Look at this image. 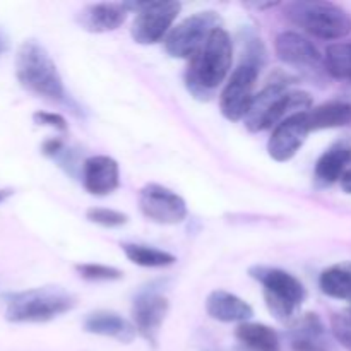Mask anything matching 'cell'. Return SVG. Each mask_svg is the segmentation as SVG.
Segmentation results:
<instances>
[{
	"instance_id": "484cf974",
	"label": "cell",
	"mask_w": 351,
	"mask_h": 351,
	"mask_svg": "<svg viewBox=\"0 0 351 351\" xmlns=\"http://www.w3.org/2000/svg\"><path fill=\"white\" fill-rule=\"evenodd\" d=\"M86 218L91 223L105 226V228H119V226L127 225V221H129V216L125 213L108 208H89L86 211Z\"/></svg>"
},
{
	"instance_id": "8fae6325",
	"label": "cell",
	"mask_w": 351,
	"mask_h": 351,
	"mask_svg": "<svg viewBox=\"0 0 351 351\" xmlns=\"http://www.w3.org/2000/svg\"><path fill=\"white\" fill-rule=\"evenodd\" d=\"M168 298L156 291H143L132 305V319L136 331L151 345H156L158 335L168 314Z\"/></svg>"
},
{
	"instance_id": "ba28073f",
	"label": "cell",
	"mask_w": 351,
	"mask_h": 351,
	"mask_svg": "<svg viewBox=\"0 0 351 351\" xmlns=\"http://www.w3.org/2000/svg\"><path fill=\"white\" fill-rule=\"evenodd\" d=\"M259 75V65L252 62H242L233 71L219 95V110L230 122H240L245 119L254 99V86Z\"/></svg>"
},
{
	"instance_id": "6da1fadb",
	"label": "cell",
	"mask_w": 351,
	"mask_h": 351,
	"mask_svg": "<svg viewBox=\"0 0 351 351\" xmlns=\"http://www.w3.org/2000/svg\"><path fill=\"white\" fill-rule=\"evenodd\" d=\"M185 82L195 98L209 99L221 82L228 77L233 64V41L225 27H216L204 47L191 58Z\"/></svg>"
},
{
	"instance_id": "4dcf8cb0",
	"label": "cell",
	"mask_w": 351,
	"mask_h": 351,
	"mask_svg": "<svg viewBox=\"0 0 351 351\" xmlns=\"http://www.w3.org/2000/svg\"><path fill=\"white\" fill-rule=\"evenodd\" d=\"M7 50H9V38H7V34L3 33V29L0 27V57H2Z\"/></svg>"
},
{
	"instance_id": "d6a6232c",
	"label": "cell",
	"mask_w": 351,
	"mask_h": 351,
	"mask_svg": "<svg viewBox=\"0 0 351 351\" xmlns=\"http://www.w3.org/2000/svg\"><path fill=\"white\" fill-rule=\"evenodd\" d=\"M348 314L351 315V305H350V311H348Z\"/></svg>"
},
{
	"instance_id": "603a6c76",
	"label": "cell",
	"mask_w": 351,
	"mask_h": 351,
	"mask_svg": "<svg viewBox=\"0 0 351 351\" xmlns=\"http://www.w3.org/2000/svg\"><path fill=\"white\" fill-rule=\"evenodd\" d=\"M123 254L132 264L141 267H167L177 263V257L167 250L143 243H123Z\"/></svg>"
},
{
	"instance_id": "f546056e",
	"label": "cell",
	"mask_w": 351,
	"mask_h": 351,
	"mask_svg": "<svg viewBox=\"0 0 351 351\" xmlns=\"http://www.w3.org/2000/svg\"><path fill=\"white\" fill-rule=\"evenodd\" d=\"M339 184H341V189L346 192V194H351V161L348 163V167H346Z\"/></svg>"
},
{
	"instance_id": "9a60e30c",
	"label": "cell",
	"mask_w": 351,
	"mask_h": 351,
	"mask_svg": "<svg viewBox=\"0 0 351 351\" xmlns=\"http://www.w3.org/2000/svg\"><path fill=\"white\" fill-rule=\"evenodd\" d=\"M206 312L218 322H249L254 317V308L249 302L226 290H215L206 298Z\"/></svg>"
},
{
	"instance_id": "30bf717a",
	"label": "cell",
	"mask_w": 351,
	"mask_h": 351,
	"mask_svg": "<svg viewBox=\"0 0 351 351\" xmlns=\"http://www.w3.org/2000/svg\"><path fill=\"white\" fill-rule=\"evenodd\" d=\"M308 134L311 127H308L307 112L288 117L271 132L267 141V153L278 163H287L302 149Z\"/></svg>"
},
{
	"instance_id": "2e32d148",
	"label": "cell",
	"mask_w": 351,
	"mask_h": 351,
	"mask_svg": "<svg viewBox=\"0 0 351 351\" xmlns=\"http://www.w3.org/2000/svg\"><path fill=\"white\" fill-rule=\"evenodd\" d=\"M291 82H288V77L283 79H273L269 84L264 86L257 95H254L250 108L247 112L245 119H243V125L250 130V132H261L264 130V123H266L267 115H269L271 108L274 103L281 98L288 89Z\"/></svg>"
},
{
	"instance_id": "52a82bcc",
	"label": "cell",
	"mask_w": 351,
	"mask_h": 351,
	"mask_svg": "<svg viewBox=\"0 0 351 351\" xmlns=\"http://www.w3.org/2000/svg\"><path fill=\"white\" fill-rule=\"evenodd\" d=\"M219 23L221 19L215 10H202L185 17L165 38V50L173 58L191 60L204 47L209 34L219 27Z\"/></svg>"
},
{
	"instance_id": "d4e9b609",
	"label": "cell",
	"mask_w": 351,
	"mask_h": 351,
	"mask_svg": "<svg viewBox=\"0 0 351 351\" xmlns=\"http://www.w3.org/2000/svg\"><path fill=\"white\" fill-rule=\"evenodd\" d=\"M75 271L79 273V276L84 278L88 281H117L122 280L123 273L117 267L105 266V264H95V263H86V264H77Z\"/></svg>"
},
{
	"instance_id": "4fadbf2b",
	"label": "cell",
	"mask_w": 351,
	"mask_h": 351,
	"mask_svg": "<svg viewBox=\"0 0 351 351\" xmlns=\"http://www.w3.org/2000/svg\"><path fill=\"white\" fill-rule=\"evenodd\" d=\"M82 185L91 195L112 194L120 185L119 163L105 154L88 158L82 165Z\"/></svg>"
},
{
	"instance_id": "44dd1931",
	"label": "cell",
	"mask_w": 351,
	"mask_h": 351,
	"mask_svg": "<svg viewBox=\"0 0 351 351\" xmlns=\"http://www.w3.org/2000/svg\"><path fill=\"white\" fill-rule=\"evenodd\" d=\"M235 338L252 351H280V336L273 328L259 322H243L235 329Z\"/></svg>"
},
{
	"instance_id": "4316f807",
	"label": "cell",
	"mask_w": 351,
	"mask_h": 351,
	"mask_svg": "<svg viewBox=\"0 0 351 351\" xmlns=\"http://www.w3.org/2000/svg\"><path fill=\"white\" fill-rule=\"evenodd\" d=\"M331 331L336 341L351 351V315L350 314H335L331 319Z\"/></svg>"
},
{
	"instance_id": "3957f363",
	"label": "cell",
	"mask_w": 351,
	"mask_h": 351,
	"mask_svg": "<svg viewBox=\"0 0 351 351\" xmlns=\"http://www.w3.org/2000/svg\"><path fill=\"white\" fill-rule=\"evenodd\" d=\"M250 276L263 285L264 300L274 319L283 324H295L298 312L307 298L302 281L280 267H250Z\"/></svg>"
},
{
	"instance_id": "ac0fdd59",
	"label": "cell",
	"mask_w": 351,
	"mask_h": 351,
	"mask_svg": "<svg viewBox=\"0 0 351 351\" xmlns=\"http://www.w3.org/2000/svg\"><path fill=\"white\" fill-rule=\"evenodd\" d=\"M84 331L89 335L106 336V338H115L122 343H130L136 336V328L122 315L110 311H96L91 312L84 319Z\"/></svg>"
},
{
	"instance_id": "cb8c5ba5",
	"label": "cell",
	"mask_w": 351,
	"mask_h": 351,
	"mask_svg": "<svg viewBox=\"0 0 351 351\" xmlns=\"http://www.w3.org/2000/svg\"><path fill=\"white\" fill-rule=\"evenodd\" d=\"M324 67L329 75L351 82V43H332L326 48Z\"/></svg>"
},
{
	"instance_id": "8992f818",
	"label": "cell",
	"mask_w": 351,
	"mask_h": 351,
	"mask_svg": "<svg viewBox=\"0 0 351 351\" xmlns=\"http://www.w3.org/2000/svg\"><path fill=\"white\" fill-rule=\"evenodd\" d=\"M136 12L130 34L139 45H156L165 41L182 10L180 2H132L123 3Z\"/></svg>"
},
{
	"instance_id": "7a4b0ae2",
	"label": "cell",
	"mask_w": 351,
	"mask_h": 351,
	"mask_svg": "<svg viewBox=\"0 0 351 351\" xmlns=\"http://www.w3.org/2000/svg\"><path fill=\"white\" fill-rule=\"evenodd\" d=\"M16 77L24 89L48 99H64L65 88L60 72L43 45L24 41L16 55Z\"/></svg>"
},
{
	"instance_id": "5b68a950",
	"label": "cell",
	"mask_w": 351,
	"mask_h": 351,
	"mask_svg": "<svg viewBox=\"0 0 351 351\" xmlns=\"http://www.w3.org/2000/svg\"><path fill=\"white\" fill-rule=\"evenodd\" d=\"M75 298L58 288H33L7 298L5 319L14 324L48 322L72 311Z\"/></svg>"
},
{
	"instance_id": "ffe728a7",
	"label": "cell",
	"mask_w": 351,
	"mask_h": 351,
	"mask_svg": "<svg viewBox=\"0 0 351 351\" xmlns=\"http://www.w3.org/2000/svg\"><path fill=\"white\" fill-rule=\"evenodd\" d=\"M308 127L312 130L338 129L351 123V105L346 101H328L307 112Z\"/></svg>"
},
{
	"instance_id": "1f68e13d",
	"label": "cell",
	"mask_w": 351,
	"mask_h": 351,
	"mask_svg": "<svg viewBox=\"0 0 351 351\" xmlns=\"http://www.w3.org/2000/svg\"><path fill=\"white\" fill-rule=\"evenodd\" d=\"M12 194L14 192L10 191V189H0V204H2L3 201H7V199H9Z\"/></svg>"
},
{
	"instance_id": "f1b7e54d",
	"label": "cell",
	"mask_w": 351,
	"mask_h": 351,
	"mask_svg": "<svg viewBox=\"0 0 351 351\" xmlns=\"http://www.w3.org/2000/svg\"><path fill=\"white\" fill-rule=\"evenodd\" d=\"M41 151H43L45 156L58 158V156H60V154L65 153V147H64V143H62L60 139L53 137V139L45 141L43 146H41Z\"/></svg>"
},
{
	"instance_id": "7c38bea8",
	"label": "cell",
	"mask_w": 351,
	"mask_h": 351,
	"mask_svg": "<svg viewBox=\"0 0 351 351\" xmlns=\"http://www.w3.org/2000/svg\"><path fill=\"white\" fill-rule=\"evenodd\" d=\"M274 50H276L278 58L291 67L304 69V71L321 69L322 55L319 53L314 43L293 31H283L278 34L274 41Z\"/></svg>"
},
{
	"instance_id": "5bb4252c",
	"label": "cell",
	"mask_w": 351,
	"mask_h": 351,
	"mask_svg": "<svg viewBox=\"0 0 351 351\" xmlns=\"http://www.w3.org/2000/svg\"><path fill=\"white\" fill-rule=\"evenodd\" d=\"M127 12L123 3H93L79 10L75 21L88 33H110L125 23Z\"/></svg>"
},
{
	"instance_id": "d6986e66",
	"label": "cell",
	"mask_w": 351,
	"mask_h": 351,
	"mask_svg": "<svg viewBox=\"0 0 351 351\" xmlns=\"http://www.w3.org/2000/svg\"><path fill=\"white\" fill-rule=\"evenodd\" d=\"M326 328L317 314H305L298 319L291 331V348L293 351H326Z\"/></svg>"
},
{
	"instance_id": "277c9868",
	"label": "cell",
	"mask_w": 351,
	"mask_h": 351,
	"mask_svg": "<svg viewBox=\"0 0 351 351\" xmlns=\"http://www.w3.org/2000/svg\"><path fill=\"white\" fill-rule=\"evenodd\" d=\"M285 16L291 24L321 40H341L351 33V16L332 2L298 0L288 3Z\"/></svg>"
},
{
	"instance_id": "7402d4cb",
	"label": "cell",
	"mask_w": 351,
	"mask_h": 351,
	"mask_svg": "<svg viewBox=\"0 0 351 351\" xmlns=\"http://www.w3.org/2000/svg\"><path fill=\"white\" fill-rule=\"evenodd\" d=\"M319 288L324 295L351 304V263L338 264L322 271Z\"/></svg>"
},
{
	"instance_id": "9c48e42d",
	"label": "cell",
	"mask_w": 351,
	"mask_h": 351,
	"mask_svg": "<svg viewBox=\"0 0 351 351\" xmlns=\"http://www.w3.org/2000/svg\"><path fill=\"white\" fill-rule=\"evenodd\" d=\"M141 213L158 225H178L187 218V204L177 192L160 184H147L139 194Z\"/></svg>"
},
{
	"instance_id": "83f0119b",
	"label": "cell",
	"mask_w": 351,
	"mask_h": 351,
	"mask_svg": "<svg viewBox=\"0 0 351 351\" xmlns=\"http://www.w3.org/2000/svg\"><path fill=\"white\" fill-rule=\"evenodd\" d=\"M33 120L36 125L51 127V129L58 130V132H65L67 130V120L62 115L53 112H36L33 115Z\"/></svg>"
},
{
	"instance_id": "e0dca14e",
	"label": "cell",
	"mask_w": 351,
	"mask_h": 351,
	"mask_svg": "<svg viewBox=\"0 0 351 351\" xmlns=\"http://www.w3.org/2000/svg\"><path fill=\"white\" fill-rule=\"evenodd\" d=\"M351 161V143L350 141H338L331 147L321 154L315 163L314 178L321 187H329L341 180L346 167Z\"/></svg>"
}]
</instances>
